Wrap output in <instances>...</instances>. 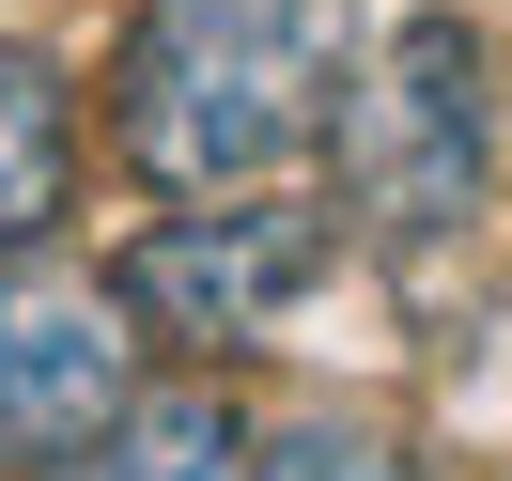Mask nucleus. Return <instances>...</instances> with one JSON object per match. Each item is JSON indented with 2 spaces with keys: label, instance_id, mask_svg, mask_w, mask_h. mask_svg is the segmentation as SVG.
I'll use <instances>...</instances> for the list:
<instances>
[{
  "label": "nucleus",
  "instance_id": "nucleus-1",
  "mask_svg": "<svg viewBox=\"0 0 512 481\" xmlns=\"http://www.w3.org/2000/svg\"><path fill=\"white\" fill-rule=\"evenodd\" d=\"M342 125V16L326 0H140L109 140L171 202H249Z\"/></svg>",
  "mask_w": 512,
  "mask_h": 481
},
{
  "label": "nucleus",
  "instance_id": "nucleus-2",
  "mask_svg": "<svg viewBox=\"0 0 512 481\" xmlns=\"http://www.w3.org/2000/svg\"><path fill=\"white\" fill-rule=\"evenodd\" d=\"M481 156H497V63H481V32L466 16H404L388 63L357 78V109H342L357 218H373L388 249H435V233H466Z\"/></svg>",
  "mask_w": 512,
  "mask_h": 481
},
{
  "label": "nucleus",
  "instance_id": "nucleus-3",
  "mask_svg": "<svg viewBox=\"0 0 512 481\" xmlns=\"http://www.w3.org/2000/svg\"><path fill=\"white\" fill-rule=\"evenodd\" d=\"M140 404V326L109 280L0 264V466H78Z\"/></svg>",
  "mask_w": 512,
  "mask_h": 481
},
{
  "label": "nucleus",
  "instance_id": "nucleus-4",
  "mask_svg": "<svg viewBox=\"0 0 512 481\" xmlns=\"http://www.w3.org/2000/svg\"><path fill=\"white\" fill-rule=\"evenodd\" d=\"M326 218L311 202H218V218H156L125 249V326H171V342H264V326L311 295Z\"/></svg>",
  "mask_w": 512,
  "mask_h": 481
},
{
  "label": "nucleus",
  "instance_id": "nucleus-5",
  "mask_svg": "<svg viewBox=\"0 0 512 481\" xmlns=\"http://www.w3.org/2000/svg\"><path fill=\"white\" fill-rule=\"evenodd\" d=\"M63 171H78V109L47 47H0V264H32L47 218H63Z\"/></svg>",
  "mask_w": 512,
  "mask_h": 481
},
{
  "label": "nucleus",
  "instance_id": "nucleus-6",
  "mask_svg": "<svg viewBox=\"0 0 512 481\" xmlns=\"http://www.w3.org/2000/svg\"><path fill=\"white\" fill-rule=\"evenodd\" d=\"M78 481H249V419H233V388H140Z\"/></svg>",
  "mask_w": 512,
  "mask_h": 481
},
{
  "label": "nucleus",
  "instance_id": "nucleus-7",
  "mask_svg": "<svg viewBox=\"0 0 512 481\" xmlns=\"http://www.w3.org/2000/svg\"><path fill=\"white\" fill-rule=\"evenodd\" d=\"M249 481H419V466L373 435H280V450H249Z\"/></svg>",
  "mask_w": 512,
  "mask_h": 481
}]
</instances>
